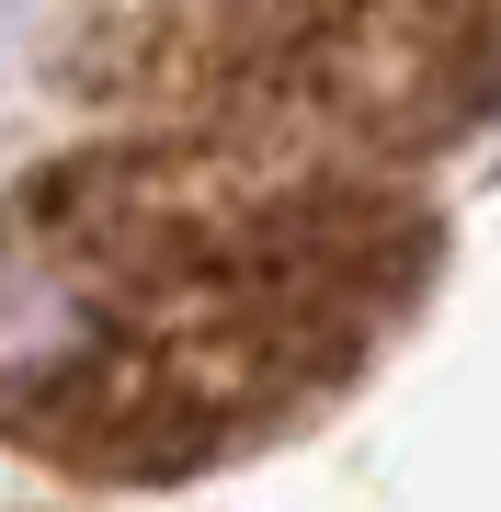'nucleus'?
Instances as JSON below:
<instances>
[{"mask_svg": "<svg viewBox=\"0 0 501 512\" xmlns=\"http://www.w3.org/2000/svg\"><path fill=\"white\" fill-rule=\"evenodd\" d=\"M422 262V205L319 137H160L0 205V433L35 456H205L342 376Z\"/></svg>", "mask_w": 501, "mask_h": 512, "instance_id": "obj_1", "label": "nucleus"}]
</instances>
